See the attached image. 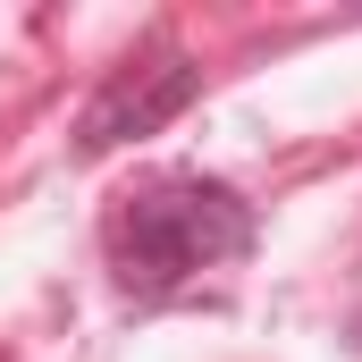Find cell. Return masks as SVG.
Returning <instances> with one entry per match:
<instances>
[{"mask_svg": "<svg viewBox=\"0 0 362 362\" xmlns=\"http://www.w3.org/2000/svg\"><path fill=\"white\" fill-rule=\"evenodd\" d=\"M253 253V202L219 177H152L110 219V270L127 295L160 303L185 278Z\"/></svg>", "mask_w": 362, "mask_h": 362, "instance_id": "1", "label": "cell"}, {"mask_svg": "<svg viewBox=\"0 0 362 362\" xmlns=\"http://www.w3.org/2000/svg\"><path fill=\"white\" fill-rule=\"evenodd\" d=\"M202 93V68L185 59V51H152V59H127L110 85L85 101V118H76V160H110L118 144H135V135H160L169 118H177L185 101Z\"/></svg>", "mask_w": 362, "mask_h": 362, "instance_id": "2", "label": "cell"}]
</instances>
